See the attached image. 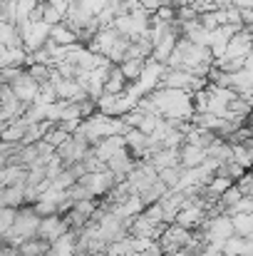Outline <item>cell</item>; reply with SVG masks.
Segmentation results:
<instances>
[{"mask_svg": "<svg viewBox=\"0 0 253 256\" xmlns=\"http://www.w3.org/2000/svg\"><path fill=\"white\" fill-rule=\"evenodd\" d=\"M219 140V134L216 132H209V130H201V127H194L189 134H186V144H194V147H199V150H211L214 147V142Z\"/></svg>", "mask_w": 253, "mask_h": 256, "instance_id": "12", "label": "cell"}, {"mask_svg": "<svg viewBox=\"0 0 253 256\" xmlns=\"http://www.w3.org/2000/svg\"><path fill=\"white\" fill-rule=\"evenodd\" d=\"M50 252H52V244L50 242H42V239H27L20 246V254L22 256H47Z\"/></svg>", "mask_w": 253, "mask_h": 256, "instance_id": "18", "label": "cell"}, {"mask_svg": "<svg viewBox=\"0 0 253 256\" xmlns=\"http://www.w3.org/2000/svg\"><path fill=\"white\" fill-rule=\"evenodd\" d=\"M201 232L206 234L209 244H224L231 236H236V226H234V216L221 214V216H209L201 226Z\"/></svg>", "mask_w": 253, "mask_h": 256, "instance_id": "1", "label": "cell"}, {"mask_svg": "<svg viewBox=\"0 0 253 256\" xmlns=\"http://www.w3.org/2000/svg\"><path fill=\"white\" fill-rule=\"evenodd\" d=\"M226 25H236V28H244V12H241V8H229L226 10Z\"/></svg>", "mask_w": 253, "mask_h": 256, "instance_id": "31", "label": "cell"}, {"mask_svg": "<svg viewBox=\"0 0 253 256\" xmlns=\"http://www.w3.org/2000/svg\"><path fill=\"white\" fill-rule=\"evenodd\" d=\"M27 179H30V170L27 167H2L0 170V189H7V186H27Z\"/></svg>", "mask_w": 253, "mask_h": 256, "instance_id": "7", "label": "cell"}, {"mask_svg": "<svg viewBox=\"0 0 253 256\" xmlns=\"http://www.w3.org/2000/svg\"><path fill=\"white\" fill-rule=\"evenodd\" d=\"M201 15L196 12V8L194 5H184V8H176V20L181 22V25H189V22H196Z\"/></svg>", "mask_w": 253, "mask_h": 256, "instance_id": "27", "label": "cell"}, {"mask_svg": "<svg viewBox=\"0 0 253 256\" xmlns=\"http://www.w3.org/2000/svg\"><path fill=\"white\" fill-rule=\"evenodd\" d=\"M22 209L25 206V186H7L0 189V209Z\"/></svg>", "mask_w": 253, "mask_h": 256, "instance_id": "13", "label": "cell"}, {"mask_svg": "<svg viewBox=\"0 0 253 256\" xmlns=\"http://www.w3.org/2000/svg\"><path fill=\"white\" fill-rule=\"evenodd\" d=\"M206 219H209V214H206L201 206H184V209L179 212V216H176L174 224L181 226V229H186V232H199Z\"/></svg>", "mask_w": 253, "mask_h": 256, "instance_id": "3", "label": "cell"}, {"mask_svg": "<svg viewBox=\"0 0 253 256\" xmlns=\"http://www.w3.org/2000/svg\"><path fill=\"white\" fill-rule=\"evenodd\" d=\"M27 60H30V52H27L25 48H2L0 70H2V68H17V70H27Z\"/></svg>", "mask_w": 253, "mask_h": 256, "instance_id": "9", "label": "cell"}, {"mask_svg": "<svg viewBox=\"0 0 253 256\" xmlns=\"http://www.w3.org/2000/svg\"><path fill=\"white\" fill-rule=\"evenodd\" d=\"M70 120H82V110H80V102H67V100H65L62 122H70Z\"/></svg>", "mask_w": 253, "mask_h": 256, "instance_id": "30", "label": "cell"}, {"mask_svg": "<svg viewBox=\"0 0 253 256\" xmlns=\"http://www.w3.org/2000/svg\"><path fill=\"white\" fill-rule=\"evenodd\" d=\"M181 176H184V167H169V170H162V172H159V179L167 184L171 192H176V189H179V184H181Z\"/></svg>", "mask_w": 253, "mask_h": 256, "instance_id": "21", "label": "cell"}, {"mask_svg": "<svg viewBox=\"0 0 253 256\" xmlns=\"http://www.w3.org/2000/svg\"><path fill=\"white\" fill-rule=\"evenodd\" d=\"M234 226H236V234L249 239L253 234V214H236L234 216Z\"/></svg>", "mask_w": 253, "mask_h": 256, "instance_id": "23", "label": "cell"}, {"mask_svg": "<svg viewBox=\"0 0 253 256\" xmlns=\"http://www.w3.org/2000/svg\"><path fill=\"white\" fill-rule=\"evenodd\" d=\"M25 70H17V68H2L0 70V85H15L20 78H22Z\"/></svg>", "mask_w": 253, "mask_h": 256, "instance_id": "29", "label": "cell"}, {"mask_svg": "<svg viewBox=\"0 0 253 256\" xmlns=\"http://www.w3.org/2000/svg\"><path fill=\"white\" fill-rule=\"evenodd\" d=\"M50 32H52V25H47V22H35L32 30H30V35L25 38V50H27V52L42 50L45 42L50 40Z\"/></svg>", "mask_w": 253, "mask_h": 256, "instance_id": "8", "label": "cell"}, {"mask_svg": "<svg viewBox=\"0 0 253 256\" xmlns=\"http://www.w3.org/2000/svg\"><path fill=\"white\" fill-rule=\"evenodd\" d=\"M0 256H20V249H15V246H7V244H2V249H0Z\"/></svg>", "mask_w": 253, "mask_h": 256, "instance_id": "34", "label": "cell"}, {"mask_svg": "<svg viewBox=\"0 0 253 256\" xmlns=\"http://www.w3.org/2000/svg\"><path fill=\"white\" fill-rule=\"evenodd\" d=\"M40 222H42V216L35 212V206H22L20 212H17V222H15V234L17 236H22L25 242L27 239H37V232H40Z\"/></svg>", "mask_w": 253, "mask_h": 256, "instance_id": "2", "label": "cell"}, {"mask_svg": "<svg viewBox=\"0 0 253 256\" xmlns=\"http://www.w3.org/2000/svg\"><path fill=\"white\" fill-rule=\"evenodd\" d=\"M244 147H246V152H249V157L253 160V137L249 140V142H244Z\"/></svg>", "mask_w": 253, "mask_h": 256, "instance_id": "35", "label": "cell"}, {"mask_svg": "<svg viewBox=\"0 0 253 256\" xmlns=\"http://www.w3.org/2000/svg\"><path fill=\"white\" fill-rule=\"evenodd\" d=\"M82 164H84V170L89 172V174H99V172H107V162L104 160H99L97 154H94V150L87 154L82 160Z\"/></svg>", "mask_w": 253, "mask_h": 256, "instance_id": "25", "label": "cell"}, {"mask_svg": "<svg viewBox=\"0 0 253 256\" xmlns=\"http://www.w3.org/2000/svg\"><path fill=\"white\" fill-rule=\"evenodd\" d=\"M194 75L191 72H186V70H164V75H162V82L159 87H164V90H181V92H189L191 85H194Z\"/></svg>", "mask_w": 253, "mask_h": 256, "instance_id": "4", "label": "cell"}, {"mask_svg": "<svg viewBox=\"0 0 253 256\" xmlns=\"http://www.w3.org/2000/svg\"><path fill=\"white\" fill-rule=\"evenodd\" d=\"M167 5H174V2H171V0H144V2H142V8H144L147 12H152V15L159 12L162 8H167Z\"/></svg>", "mask_w": 253, "mask_h": 256, "instance_id": "33", "label": "cell"}, {"mask_svg": "<svg viewBox=\"0 0 253 256\" xmlns=\"http://www.w3.org/2000/svg\"><path fill=\"white\" fill-rule=\"evenodd\" d=\"M70 140H72V134H67V132H65L60 124H55V130L45 137V142H47V144H52L55 150H60V147H62V144H67Z\"/></svg>", "mask_w": 253, "mask_h": 256, "instance_id": "24", "label": "cell"}, {"mask_svg": "<svg viewBox=\"0 0 253 256\" xmlns=\"http://www.w3.org/2000/svg\"><path fill=\"white\" fill-rule=\"evenodd\" d=\"M127 78L122 75V70H119V65H114L112 68V72H109V78H107V82H104V94H112V97H124L127 94Z\"/></svg>", "mask_w": 253, "mask_h": 256, "instance_id": "11", "label": "cell"}, {"mask_svg": "<svg viewBox=\"0 0 253 256\" xmlns=\"http://www.w3.org/2000/svg\"><path fill=\"white\" fill-rule=\"evenodd\" d=\"M216 68L221 70V72H226V75H236V72H241V70H246V60L244 58H221V60H216Z\"/></svg>", "mask_w": 253, "mask_h": 256, "instance_id": "19", "label": "cell"}, {"mask_svg": "<svg viewBox=\"0 0 253 256\" xmlns=\"http://www.w3.org/2000/svg\"><path fill=\"white\" fill-rule=\"evenodd\" d=\"M152 164L157 167V172L169 170V167H181L179 162V150H162L152 157Z\"/></svg>", "mask_w": 253, "mask_h": 256, "instance_id": "16", "label": "cell"}, {"mask_svg": "<svg viewBox=\"0 0 253 256\" xmlns=\"http://www.w3.org/2000/svg\"><path fill=\"white\" fill-rule=\"evenodd\" d=\"M162 122H164V117H162V114H147V117H144V122L139 124V130H142L144 134H149V137H152V134L162 127Z\"/></svg>", "mask_w": 253, "mask_h": 256, "instance_id": "28", "label": "cell"}, {"mask_svg": "<svg viewBox=\"0 0 253 256\" xmlns=\"http://www.w3.org/2000/svg\"><path fill=\"white\" fill-rule=\"evenodd\" d=\"M144 68H147V60H142V58L124 60V62L119 65V70H122V75L127 78V82H139L142 75H144Z\"/></svg>", "mask_w": 253, "mask_h": 256, "instance_id": "15", "label": "cell"}, {"mask_svg": "<svg viewBox=\"0 0 253 256\" xmlns=\"http://www.w3.org/2000/svg\"><path fill=\"white\" fill-rule=\"evenodd\" d=\"M10 87H12V92L17 94V100H20V102H25V104L35 102V100H37V94H40V90H42V87L30 78V72H27V70L22 72V78H20L15 85H10Z\"/></svg>", "mask_w": 253, "mask_h": 256, "instance_id": "6", "label": "cell"}, {"mask_svg": "<svg viewBox=\"0 0 253 256\" xmlns=\"http://www.w3.org/2000/svg\"><path fill=\"white\" fill-rule=\"evenodd\" d=\"M221 117H216V114H211V112H196L194 117H191V124L194 127H201V130H209V132H219V127H221Z\"/></svg>", "mask_w": 253, "mask_h": 256, "instance_id": "17", "label": "cell"}, {"mask_svg": "<svg viewBox=\"0 0 253 256\" xmlns=\"http://www.w3.org/2000/svg\"><path fill=\"white\" fill-rule=\"evenodd\" d=\"M206 160H209L206 150H199V147H194V144H184V147L179 150V162H181L184 170H199Z\"/></svg>", "mask_w": 253, "mask_h": 256, "instance_id": "10", "label": "cell"}, {"mask_svg": "<svg viewBox=\"0 0 253 256\" xmlns=\"http://www.w3.org/2000/svg\"><path fill=\"white\" fill-rule=\"evenodd\" d=\"M246 172H249V170H246L244 164H239V162L234 160V162L224 164V167L219 170V174H221V176H229V179H234V182H239V179H241V176H244Z\"/></svg>", "mask_w": 253, "mask_h": 256, "instance_id": "26", "label": "cell"}, {"mask_svg": "<svg viewBox=\"0 0 253 256\" xmlns=\"http://www.w3.org/2000/svg\"><path fill=\"white\" fill-rule=\"evenodd\" d=\"M50 40H55L60 48H72V45H77V42H80V40H77V32H75V30H70L65 22H60V25H55V28H52Z\"/></svg>", "mask_w": 253, "mask_h": 256, "instance_id": "14", "label": "cell"}, {"mask_svg": "<svg viewBox=\"0 0 253 256\" xmlns=\"http://www.w3.org/2000/svg\"><path fill=\"white\" fill-rule=\"evenodd\" d=\"M17 212H20V209H7V206L0 209V236H7V234L15 229Z\"/></svg>", "mask_w": 253, "mask_h": 256, "instance_id": "20", "label": "cell"}, {"mask_svg": "<svg viewBox=\"0 0 253 256\" xmlns=\"http://www.w3.org/2000/svg\"><path fill=\"white\" fill-rule=\"evenodd\" d=\"M236 186H239L244 194H251V196H253V170L246 172V174H244V176L236 182Z\"/></svg>", "mask_w": 253, "mask_h": 256, "instance_id": "32", "label": "cell"}, {"mask_svg": "<svg viewBox=\"0 0 253 256\" xmlns=\"http://www.w3.org/2000/svg\"><path fill=\"white\" fill-rule=\"evenodd\" d=\"M52 70H55V68H47V65H30V68H27L30 78H32L40 87L52 82Z\"/></svg>", "mask_w": 253, "mask_h": 256, "instance_id": "22", "label": "cell"}, {"mask_svg": "<svg viewBox=\"0 0 253 256\" xmlns=\"http://www.w3.org/2000/svg\"><path fill=\"white\" fill-rule=\"evenodd\" d=\"M124 150H127L124 134H112V137L99 140V142L94 144V154H97L99 160H104V162H109L114 154H119V152H124Z\"/></svg>", "mask_w": 253, "mask_h": 256, "instance_id": "5", "label": "cell"}, {"mask_svg": "<svg viewBox=\"0 0 253 256\" xmlns=\"http://www.w3.org/2000/svg\"><path fill=\"white\" fill-rule=\"evenodd\" d=\"M142 2H144V0H142Z\"/></svg>", "mask_w": 253, "mask_h": 256, "instance_id": "36", "label": "cell"}]
</instances>
